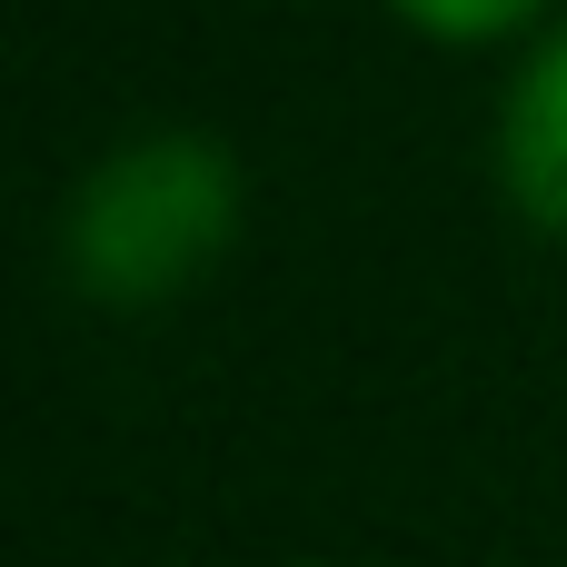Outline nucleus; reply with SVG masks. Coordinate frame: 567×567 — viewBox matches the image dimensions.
<instances>
[{
    "mask_svg": "<svg viewBox=\"0 0 567 567\" xmlns=\"http://www.w3.org/2000/svg\"><path fill=\"white\" fill-rule=\"evenodd\" d=\"M498 189L528 229L567 239V10L518 50L498 90Z\"/></svg>",
    "mask_w": 567,
    "mask_h": 567,
    "instance_id": "nucleus-2",
    "label": "nucleus"
},
{
    "mask_svg": "<svg viewBox=\"0 0 567 567\" xmlns=\"http://www.w3.org/2000/svg\"><path fill=\"white\" fill-rule=\"evenodd\" d=\"M299 567H369V558H299Z\"/></svg>",
    "mask_w": 567,
    "mask_h": 567,
    "instance_id": "nucleus-4",
    "label": "nucleus"
},
{
    "mask_svg": "<svg viewBox=\"0 0 567 567\" xmlns=\"http://www.w3.org/2000/svg\"><path fill=\"white\" fill-rule=\"evenodd\" d=\"M389 20H409L439 50H488V40H538L558 0H389Z\"/></svg>",
    "mask_w": 567,
    "mask_h": 567,
    "instance_id": "nucleus-3",
    "label": "nucleus"
},
{
    "mask_svg": "<svg viewBox=\"0 0 567 567\" xmlns=\"http://www.w3.org/2000/svg\"><path fill=\"white\" fill-rule=\"evenodd\" d=\"M249 219V179L209 130H130L60 199V269L100 309H159L199 289Z\"/></svg>",
    "mask_w": 567,
    "mask_h": 567,
    "instance_id": "nucleus-1",
    "label": "nucleus"
}]
</instances>
